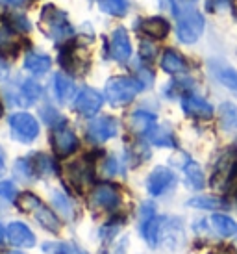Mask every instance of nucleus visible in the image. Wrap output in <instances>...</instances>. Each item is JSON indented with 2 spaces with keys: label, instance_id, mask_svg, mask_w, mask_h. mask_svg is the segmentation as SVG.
Masks as SVG:
<instances>
[{
  "label": "nucleus",
  "instance_id": "f257e3e1",
  "mask_svg": "<svg viewBox=\"0 0 237 254\" xmlns=\"http://www.w3.org/2000/svg\"><path fill=\"white\" fill-rule=\"evenodd\" d=\"M17 206H19V210L30 213L45 230H49V232H52V234L59 232L61 223H59L58 215L52 212L47 204H43L41 198L35 197L34 193H28V191H26V193L19 195V197H17Z\"/></svg>",
  "mask_w": 237,
  "mask_h": 254
},
{
  "label": "nucleus",
  "instance_id": "f03ea898",
  "mask_svg": "<svg viewBox=\"0 0 237 254\" xmlns=\"http://www.w3.org/2000/svg\"><path fill=\"white\" fill-rule=\"evenodd\" d=\"M143 89L139 80L130 76H113L106 84V99L112 106H124L132 102Z\"/></svg>",
  "mask_w": 237,
  "mask_h": 254
},
{
  "label": "nucleus",
  "instance_id": "7ed1b4c3",
  "mask_svg": "<svg viewBox=\"0 0 237 254\" xmlns=\"http://www.w3.org/2000/svg\"><path fill=\"white\" fill-rule=\"evenodd\" d=\"M43 32L54 39L56 43L67 41L72 36V28H70L69 21H67V15L63 13L61 9H58L54 6H45L43 7L41 19H39Z\"/></svg>",
  "mask_w": 237,
  "mask_h": 254
},
{
  "label": "nucleus",
  "instance_id": "20e7f679",
  "mask_svg": "<svg viewBox=\"0 0 237 254\" xmlns=\"http://www.w3.org/2000/svg\"><path fill=\"white\" fill-rule=\"evenodd\" d=\"M178 17V39L181 43H195L198 41V37L202 36L204 32V19L202 15L196 9H185L181 13H176Z\"/></svg>",
  "mask_w": 237,
  "mask_h": 254
},
{
  "label": "nucleus",
  "instance_id": "39448f33",
  "mask_svg": "<svg viewBox=\"0 0 237 254\" xmlns=\"http://www.w3.org/2000/svg\"><path fill=\"white\" fill-rule=\"evenodd\" d=\"M9 127H11L13 137L21 143H32L39 135V123L34 115L26 112L13 113L9 117Z\"/></svg>",
  "mask_w": 237,
  "mask_h": 254
},
{
  "label": "nucleus",
  "instance_id": "423d86ee",
  "mask_svg": "<svg viewBox=\"0 0 237 254\" xmlns=\"http://www.w3.org/2000/svg\"><path fill=\"white\" fill-rule=\"evenodd\" d=\"M236 177H237V152H226L217 162L213 177H211V186L215 190L223 191L230 186L232 180Z\"/></svg>",
  "mask_w": 237,
  "mask_h": 254
},
{
  "label": "nucleus",
  "instance_id": "0eeeda50",
  "mask_svg": "<svg viewBox=\"0 0 237 254\" xmlns=\"http://www.w3.org/2000/svg\"><path fill=\"white\" fill-rule=\"evenodd\" d=\"M50 141L54 147V152L61 158L70 156L78 148V137L74 135L72 130L65 127V125H58L52 128V134H50Z\"/></svg>",
  "mask_w": 237,
  "mask_h": 254
},
{
  "label": "nucleus",
  "instance_id": "6e6552de",
  "mask_svg": "<svg viewBox=\"0 0 237 254\" xmlns=\"http://www.w3.org/2000/svg\"><path fill=\"white\" fill-rule=\"evenodd\" d=\"M91 204L98 210H108L113 212L120 204V195L118 190L112 184H100L95 190L91 191Z\"/></svg>",
  "mask_w": 237,
  "mask_h": 254
},
{
  "label": "nucleus",
  "instance_id": "1a4fd4ad",
  "mask_svg": "<svg viewBox=\"0 0 237 254\" xmlns=\"http://www.w3.org/2000/svg\"><path fill=\"white\" fill-rule=\"evenodd\" d=\"M117 130L118 125L113 117H110V115L97 117V119L91 121L89 127H87V137L93 143H104L108 139H112L113 135H117Z\"/></svg>",
  "mask_w": 237,
  "mask_h": 254
},
{
  "label": "nucleus",
  "instance_id": "9d476101",
  "mask_svg": "<svg viewBox=\"0 0 237 254\" xmlns=\"http://www.w3.org/2000/svg\"><path fill=\"white\" fill-rule=\"evenodd\" d=\"M104 104V97L93 89V87H84L82 91L76 95V100H74V108L80 115L84 117H93L100 112V108Z\"/></svg>",
  "mask_w": 237,
  "mask_h": 254
},
{
  "label": "nucleus",
  "instance_id": "9b49d317",
  "mask_svg": "<svg viewBox=\"0 0 237 254\" xmlns=\"http://www.w3.org/2000/svg\"><path fill=\"white\" fill-rule=\"evenodd\" d=\"M175 182H176V177L173 171L167 169V167H156L147 180V190L150 195L160 197L167 190H171L175 186Z\"/></svg>",
  "mask_w": 237,
  "mask_h": 254
},
{
  "label": "nucleus",
  "instance_id": "f8f14e48",
  "mask_svg": "<svg viewBox=\"0 0 237 254\" xmlns=\"http://www.w3.org/2000/svg\"><path fill=\"white\" fill-rule=\"evenodd\" d=\"M181 110L185 112L189 117H196V119H209L213 115V108L208 100L200 99L196 95H185L181 99Z\"/></svg>",
  "mask_w": 237,
  "mask_h": 254
},
{
  "label": "nucleus",
  "instance_id": "ddd939ff",
  "mask_svg": "<svg viewBox=\"0 0 237 254\" xmlns=\"http://www.w3.org/2000/svg\"><path fill=\"white\" fill-rule=\"evenodd\" d=\"M6 230H7V240L11 241L13 245H17V247L32 249L35 245L34 232H32L24 223H19V221L9 223Z\"/></svg>",
  "mask_w": 237,
  "mask_h": 254
},
{
  "label": "nucleus",
  "instance_id": "4468645a",
  "mask_svg": "<svg viewBox=\"0 0 237 254\" xmlns=\"http://www.w3.org/2000/svg\"><path fill=\"white\" fill-rule=\"evenodd\" d=\"M130 56H132V45H130L128 34L124 28H117L112 36V58L124 64L130 60Z\"/></svg>",
  "mask_w": 237,
  "mask_h": 254
},
{
  "label": "nucleus",
  "instance_id": "2eb2a0df",
  "mask_svg": "<svg viewBox=\"0 0 237 254\" xmlns=\"http://www.w3.org/2000/svg\"><path fill=\"white\" fill-rule=\"evenodd\" d=\"M67 178L69 182L76 188L78 191H84V188L91 182V169L87 162L80 160V162L70 163L67 167Z\"/></svg>",
  "mask_w": 237,
  "mask_h": 254
},
{
  "label": "nucleus",
  "instance_id": "dca6fc26",
  "mask_svg": "<svg viewBox=\"0 0 237 254\" xmlns=\"http://www.w3.org/2000/svg\"><path fill=\"white\" fill-rule=\"evenodd\" d=\"M128 125L135 134H148L156 127V115L150 112H145V110H137L130 115Z\"/></svg>",
  "mask_w": 237,
  "mask_h": 254
},
{
  "label": "nucleus",
  "instance_id": "f3484780",
  "mask_svg": "<svg viewBox=\"0 0 237 254\" xmlns=\"http://www.w3.org/2000/svg\"><path fill=\"white\" fill-rule=\"evenodd\" d=\"M161 69L169 74H178V72L187 71V64L185 60L176 52V50H165L163 58H161Z\"/></svg>",
  "mask_w": 237,
  "mask_h": 254
},
{
  "label": "nucleus",
  "instance_id": "a211bd4d",
  "mask_svg": "<svg viewBox=\"0 0 237 254\" xmlns=\"http://www.w3.org/2000/svg\"><path fill=\"white\" fill-rule=\"evenodd\" d=\"M141 30L152 39H163L169 34V22L161 17H150L141 22Z\"/></svg>",
  "mask_w": 237,
  "mask_h": 254
},
{
  "label": "nucleus",
  "instance_id": "6ab92c4d",
  "mask_svg": "<svg viewBox=\"0 0 237 254\" xmlns=\"http://www.w3.org/2000/svg\"><path fill=\"white\" fill-rule=\"evenodd\" d=\"M211 225L223 238H234V236H237V223L232 217L224 215V213L211 215Z\"/></svg>",
  "mask_w": 237,
  "mask_h": 254
},
{
  "label": "nucleus",
  "instance_id": "aec40b11",
  "mask_svg": "<svg viewBox=\"0 0 237 254\" xmlns=\"http://www.w3.org/2000/svg\"><path fill=\"white\" fill-rule=\"evenodd\" d=\"M54 91H56L58 100L67 102V100H70V97L74 95V82H72L67 74L58 72L56 76H54Z\"/></svg>",
  "mask_w": 237,
  "mask_h": 254
},
{
  "label": "nucleus",
  "instance_id": "412c9836",
  "mask_svg": "<svg viewBox=\"0 0 237 254\" xmlns=\"http://www.w3.org/2000/svg\"><path fill=\"white\" fill-rule=\"evenodd\" d=\"M147 135L150 143L156 147H176L175 135L167 127H154Z\"/></svg>",
  "mask_w": 237,
  "mask_h": 254
},
{
  "label": "nucleus",
  "instance_id": "4be33fe9",
  "mask_svg": "<svg viewBox=\"0 0 237 254\" xmlns=\"http://www.w3.org/2000/svg\"><path fill=\"white\" fill-rule=\"evenodd\" d=\"M50 65H52V60L45 54H30L24 60V69L32 74H45L50 69Z\"/></svg>",
  "mask_w": 237,
  "mask_h": 254
},
{
  "label": "nucleus",
  "instance_id": "5701e85b",
  "mask_svg": "<svg viewBox=\"0 0 237 254\" xmlns=\"http://www.w3.org/2000/svg\"><path fill=\"white\" fill-rule=\"evenodd\" d=\"M161 225H163V219L156 217V215H154L150 221H147V223L141 225V234H143V238L148 241L150 247H156V243H158V240H160Z\"/></svg>",
  "mask_w": 237,
  "mask_h": 254
},
{
  "label": "nucleus",
  "instance_id": "b1692460",
  "mask_svg": "<svg viewBox=\"0 0 237 254\" xmlns=\"http://www.w3.org/2000/svg\"><path fill=\"white\" fill-rule=\"evenodd\" d=\"M32 163V171H34V177H49L54 171V163L49 156L45 154H34L30 158Z\"/></svg>",
  "mask_w": 237,
  "mask_h": 254
},
{
  "label": "nucleus",
  "instance_id": "393cba45",
  "mask_svg": "<svg viewBox=\"0 0 237 254\" xmlns=\"http://www.w3.org/2000/svg\"><path fill=\"white\" fill-rule=\"evenodd\" d=\"M187 204L191 206V208H202V210H223V208H226V206H228L223 200V198L208 197V195H204V197L191 198Z\"/></svg>",
  "mask_w": 237,
  "mask_h": 254
},
{
  "label": "nucleus",
  "instance_id": "a878e982",
  "mask_svg": "<svg viewBox=\"0 0 237 254\" xmlns=\"http://www.w3.org/2000/svg\"><path fill=\"white\" fill-rule=\"evenodd\" d=\"M219 119L226 130H236L237 128V108L230 102H224L219 110Z\"/></svg>",
  "mask_w": 237,
  "mask_h": 254
},
{
  "label": "nucleus",
  "instance_id": "bb28decb",
  "mask_svg": "<svg viewBox=\"0 0 237 254\" xmlns=\"http://www.w3.org/2000/svg\"><path fill=\"white\" fill-rule=\"evenodd\" d=\"M183 171H185V177L191 182V186L195 190H202L204 188V173L200 169V165L195 162L187 160V163H183Z\"/></svg>",
  "mask_w": 237,
  "mask_h": 254
},
{
  "label": "nucleus",
  "instance_id": "cd10ccee",
  "mask_svg": "<svg viewBox=\"0 0 237 254\" xmlns=\"http://www.w3.org/2000/svg\"><path fill=\"white\" fill-rule=\"evenodd\" d=\"M100 9L108 15H115V17H122L126 13V0H98Z\"/></svg>",
  "mask_w": 237,
  "mask_h": 254
},
{
  "label": "nucleus",
  "instance_id": "c85d7f7f",
  "mask_svg": "<svg viewBox=\"0 0 237 254\" xmlns=\"http://www.w3.org/2000/svg\"><path fill=\"white\" fill-rule=\"evenodd\" d=\"M21 91L26 106H30V104H34L35 100L41 97V85L37 84V82H34V80H24L21 85Z\"/></svg>",
  "mask_w": 237,
  "mask_h": 254
},
{
  "label": "nucleus",
  "instance_id": "c756f323",
  "mask_svg": "<svg viewBox=\"0 0 237 254\" xmlns=\"http://www.w3.org/2000/svg\"><path fill=\"white\" fill-rule=\"evenodd\" d=\"M6 22L9 28H13L15 32H30L32 30V24H30V21L24 17L22 13H9L6 17Z\"/></svg>",
  "mask_w": 237,
  "mask_h": 254
},
{
  "label": "nucleus",
  "instance_id": "7c9ffc66",
  "mask_svg": "<svg viewBox=\"0 0 237 254\" xmlns=\"http://www.w3.org/2000/svg\"><path fill=\"white\" fill-rule=\"evenodd\" d=\"M52 200H54V204H56V208L63 213V215H65V217H69V219L74 217V208H72V202H70L69 198L65 197L63 193L56 191V193L52 195Z\"/></svg>",
  "mask_w": 237,
  "mask_h": 254
},
{
  "label": "nucleus",
  "instance_id": "2f4dec72",
  "mask_svg": "<svg viewBox=\"0 0 237 254\" xmlns=\"http://www.w3.org/2000/svg\"><path fill=\"white\" fill-rule=\"evenodd\" d=\"M217 78L223 82L226 87H230L234 91H237V72L230 67H223L217 71Z\"/></svg>",
  "mask_w": 237,
  "mask_h": 254
},
{
  "label": "nucleus",
  "instance_id": "473e14b6",
  "mask_svg": "<svg viewBox=\"0 0 237 254\" xmlns=\"http://www.w3.org/2000/svg\"><path fill=\"white\" fill-rule=\"evenodd\" d=\"M98 171H100L102 177H113V175L117 173V160L112 158V156L104 158L102 163H100V167H98Z\"/></svg>",
  "mask_w": 237,
  "mask_h": 254
},
{
  "label": "nucleus",
  "instance_id": "72a5a7b5",
  "mask_svg": "<svg viewBox=\"0 0 237 254\" xmlns=\"http://www.w3.org/2000/svg\"><path fill=\"white\" fill-rule=\"evenodd\" d=\"M0 197L7 198V200H15L19 197L17 195V188L13 186V182H0Z\"/></svg>",
  "mask_w": 237,
  "mask_h": 254
},
{
  "label": "nucleus",
  "instance_id": "f704fd0d",
  "mask_svg": "<svg viewBox=\"0 0 237 254\" xmlns=\"http://www.w3.org/2000/svg\"><path fill=\"white\" fill-rule=\"evenodd\" d=\"M43 251L47 254H69V247L63 243H45Z\"/></svg>",
  "mask_w": 237,
  "mask_h": 254
},
{
  "label": "nucleus",
  "instance_id": "c9c22d12",
  "mask_svg": "<svg viewBox=\"0 0 237 254\" xmlns=\"http://www.w3.org/2000/svg\"><path fill=\"white\" fill-rule=\"evenodd\" d=\"M156 215V210H154V206L150 202H145V204H141V210H139V219H141V225L143 223H147L150 219Z\"/></svg>",
  "mask_w": 237,
  "mask_h": 254
},
{
  "label": "nucleus",
  "instance_id": "e433bc0d",
  "mask_svg": "<svg viewBox=\"0 0 237 254\" xmlns=\"http://www.w3.org/2000/svg\"><path fill=\"white\" fill-rule=\"evenodd\" d=\"M9 43H11V37H9V34H7V32H4V30H0V49L6 50L7 47H9Z\"/></svg>",
  "mask_w": 237,
  "mask_h": 254
},
{
  "label": "nucleus",
  "instance_id": "4c0bfd02",
  "mask_svg": "<svg viewBox=\"0 0 237 254\" xmlns=\"http://www.w3.org/2000/svg\"><path fill=\"white\" fill-rule=\"evenodd\" d=\"M7 6H13V7H24L28 6L32 0H4Z\"/></svg>",
  "mask_w": 237,
  "mask_h": 254
},
{
  "label": "nucleus",
  "instance_id": "58836bf2",
  "mask_svg": "<svg viewBox=\"0 0 237 254\" xmlns=\"http://www.w3.org/2000/svg\"><path fill=\"white\" fill-rule=\"evenodd\" d=\"M160 2H161V6H167L171 11H175L176 13V6H175V2H173V0H160Z\"/></svg>",
  "mask_w": 237,
  "mask_h": 254
},
{
  "label": "nucleus",
  "instance_id": "ea45409f",
  "mask_svg": "<svg viewBox=\"0 0 237 254\" xmlns=\"http://www.w3.org/2000/svg\"><path fill=\"white\" fill-rule=\"evenodd\" d=\"M6 236H7V230L2 225H0V245H2L4 241H6Z\"/></svg>",
  "mask_w": 237,
  "mask_h": 254
},
{
  "label": "nucleus",
  "instance_id": "a19ab883",
  "mask_svg": "<svg viewBox=\"0 0 237 254\" xmlns=\"http://www.w3.org/2000/svg\"><path fill=\"white\" fill-rule=\"evenodd\" d=\"M4 71H6V64H4V62H2V60H0V76H2V74H4Z\"/></svg>",
  "mask_w": 237,
  "mask_h": 254
},
{
  "label": "nucleus",
  "instance_id": "79ce46f5",
  "mask_svg": "<svg viewBox=\"0 0 237 254\" xmlns=\"http://www.w3.org/2000/svg\"><path fill=\"white\" fill-rule=\"evenodd\" d=\"M209 254H230L228 251H215V253H209Z\"/></svg>",
  "mask_w": 237,
  "mask_h": 254
},
{
  "label": "nucleus",
  "instance_id": "37998d69",
  "mask_svg": "<svg viewBox=\"0 0 237 254\" xmlns=\"http://www.w3.org/2000/svg\"><path fill=\"white\" fill-rule=\"evenodd\" d=\"M6 254H22V253H19V251H11V253H6Z\"/></svg>",
  "mask_w": 237,
  "mask_h": 254
},
{
  "label": "nucleus",
  "instance_id": "c03bdc74",
  "mask_svg": "<svg viewBox=\"0 0 237 254\" xmlns=\"http://www.w3.org/2000/svg\"><path fill=\"white\" fill-rule=\"evenodd\" d=\"M217 2H228V0H217Z\"/></svg>",
  "mask_w": 237,
  "mask_h": 254
},
{
  "label": "nucleus",
  "instance_id": "a18cd8bd",
  "mask_svg": "<svg viewBox=\"0 0 237 254\" xmlns=\"http://www.w3.org/2000/svg\"><path fill=\"white\" fill-rule=\"evenodd\" d=\"M0 169H2V165H0Z\"/></svg>",
  "mask_w": 237,
  "mask_h": 254
},
{
  "label": "nucleus",
  "instance_id": "49530a36",
  "mask_svg": "<svg viewBox=\"0 0 237 254\" xmlns=\"http://www.w3.org/2000/svg\"><path fill=\"white\" fill-rule=\"evenodd\" d=\"M236 245H237V243H236Z\"/></svg>",
  "mask_w": 237,
  "mask_h": 254
}]
</instances>
